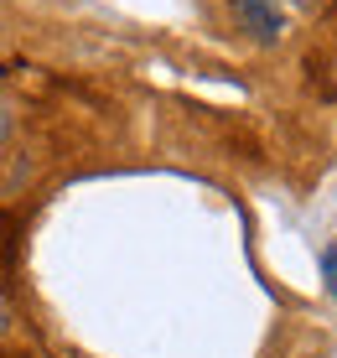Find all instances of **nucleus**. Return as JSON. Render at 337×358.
Masks as SVG:
<instances>
[{"instance_id":"obj_3","label":"nucleus","mask_w":337,"mask_h":358,"mask_svg":"<svg viewBox=\"0 0 337 358\" xmlns=\"http://www.w3.org/2000/svg\"><path fill=\"white\" fill-rule=\"evenodd\" d=\"M322 270H327V291L337 296V244H332L327 255H322Z\"/></svg>"},{"instance_id":"obj_2","label":"nucleus","mask_w":337,"mask_h":358,"mask_svg":"<svg viewBox=\"0 0 337 358\" xmlns=\"http://www.w3.org/2000/svg\"><path fill=\"white\" fill-rule=\"evenodd\" d=\"M10 130H16V109H10V99H0V145L10 141Z\"/></svg>"},{"instance_id":"obj_1","label":"nucleus","mask_w":337,"mask_h":358,"mask_svg":"<svg viewBox=\"0 0 337 358\" xmlns=\"http://www.w3.org/2000/svg\"><path fill=\"white\" fill-rule=\"evenodd\" d=\"M229 10H234V21H239L259 47H275L285 36V16H280L275 0H229Z\"/></svg>"},{"instance_id":"obj_4","label":"nucleus","mask_w":337,"mask_h":358,"mask_svg":"<svg viewBox=\"0 0 337 358\" xmlns=\"http://www.w3.org/2000/svg\"><path fill=\"white\" fill-rule=\"evenodd\" d=\"M6 332H10V301L0 296V338H6Z\"/></svg>"},{"instance_id":"obj_5","label":"nucleus","mask_w":337,"mask_h":358,"mask_svg":"<svg viewBox=\"0 0 337 358\" xmlns=\"http://www.w3.org/2000/svg\"><path fill=\"white\" fill-rule=\"evenodd\" d=\"M291 6H296V10H317L322 0H291Z\"/></svg>"}]
</instances>
